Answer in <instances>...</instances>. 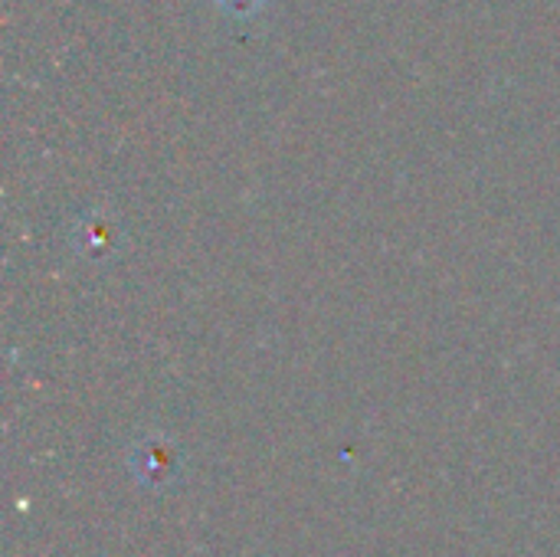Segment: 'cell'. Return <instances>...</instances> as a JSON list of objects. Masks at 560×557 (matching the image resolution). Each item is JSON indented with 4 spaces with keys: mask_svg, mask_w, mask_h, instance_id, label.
<instances>
[{
    "mask_svg": "<svg viewBox=\"0 0 560 557\" xmlns=\"http://www.w3.org/2000/svg\"><path fill=\"white\" fill-rule=\"evenodd\" d=\"M220 7H223V10H230V13H236V16H246V13L259 10V7H262V0H220Z\"/></svg>",
    "mask_w": 560,
    "mask_h": 557,
    "instance_id": "1",
    "label": "cell"
}]
</instances>
